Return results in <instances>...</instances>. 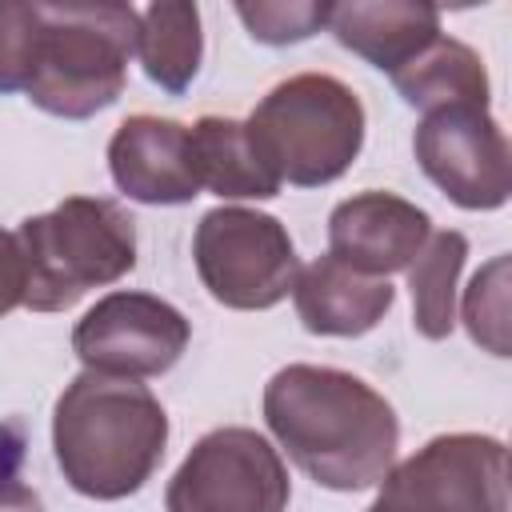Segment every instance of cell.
<instances>
[{
	"instance_id": "obj_1",
	"label": "cell",
	"mask_w": 512,
	"mask_h": 512,
	"mask_svg": "<svg viewBox=\"0 0 512 512\" xmlns=\"http://www.w3.org/2000/svg\"><path fill=\"white\" fill-rule=\"evenodd\" d=\"M264 424L288 460L332 492H360L396 464V408L360 376L288 364L264 384Z\"/></svg>"
},
{
	"instance_id": "obj_2",
	"label": "cell",
	"mask_w": 512,
	"mask_h": 512,
	"mask_svg": "<svg viewBox=\"0 0 512 512\" xmlns=\"http://www.w3.org/2000/svg\"><path fill=\"white\" fill-rule=\"evenodd\" d=\"M168 448V412L140 380L80 372L52 408V452L88 500L140 492Z\"/></svg>"
},
{
	"instance_id": "obj_3",
	"label": "cell",
	"mask_w": 512,
	"mask_h": 512,
	"mask_svg": "<svg viewBox=\"0 0 512 512\" xmlns=\"http://www.w3.org/2000/svg\"><path fill=\"white\" fill-rule=\"evenodd\" d=\"M40 36L24 96L64 120H88L116 104L136 56L140 12L128 4H36Z\"/></svg>"
},
{
	"instance_id": "obj_4",
	"label": "cell",
	"mask_w": 512,
	"mask_h": 512,
	"mask_svg": "<svg viewBox=\"0 0 512 512\" xmlns=\"http://www.w3.org/2000/svg\"><path fill=\"white\" fill-rule=\"evenodd\" d=\"M32 312H64L92 288L116 284L136 268V220L104 196H68L52 212L20 224Z\"/></svg>"
},
{
	"instance_id": "obj_5",
	"label": "cell",
	"mask_w": 512,
	"mask_h": 512,
	"mask_svg": "<svg viewBox=\"0 0 512 512\" xmlns=\"http://www.w3.org/2000/svg\"><path fill=\"white\" fill-rule=\"evenodd\" d=\"M244 124L280 184L288 180L296 188L340 180L364 148V104L328 72L280 80Z\"/></svg>"
},
{
	"instance_id": "obj_6",
	"label": "cell",
	"mask_w": 512,
	"mask_h": 512,
	"mask_svg": "<svg viewBox=\"0 0 512 512\" xmlns=\"http://www.w3.org/2000/svg\"><path fill=\"white\" fill-rule=\"evenodd\" d=\"M192 260L208 296L236 312H264L280 304L300 268L288 228L276 216L240 204L200 216Z\"/></svg>"
},
{
	"instance_id": "obj_7",
	"label": "cell",
	"mask_w": 512,
	"mask_h": 512,
	"mask_svg": "<svg viewBox=\"0 0 512 512\" xmlns=\"http://www.w3.org/2000/svg\"><path fill=\"white\" fill-rule=\"evenodd\" d=\"M364 512H508V448L496 436H432L392 464Z\"/></svg>"
},
{
	"instance_id": "obj_8",
	"label": "cell",
	"mask_w": 512,
	"mask_h": 512,
	"mask_svg": "<svg viewBox=\"0 0 512 512\" xmlns=\"http://www.w3.org/2000/svg\"><path fill=\"white\" fill-rule=\"evenodd\" d=\"M288 500V468L256 428L200 436L164 492L168 512H284Z\"/></svg>"
},
{
	"instance_id": "obj_9",
	"label": "cell",
	"mask_w": 512,
	"mask_h": 512,
	"mask_svg": "<svg viewBox=\"0 0 512 512\" xmlns=\"http://www.w3.org/2000/svg\"><path fill=\"white\" fill-rule=\"evenodd\" d=\"M416 164L424 176L460 208L492 212L512 192L508 136L484 104H448L424 112L412 136Z\"/></svg>"
},
{
	"instance_id": "obj_10",
	"label": "cell",
	"mask_w": 512,
	"mask_h": 512,
	"mask_svg": "<svg viewBox=\"0 0 512 512\" xmlns=\"http://www.w3.org/2000/svg\"><path fill=\"white\" fill-rule=\"evenodd\" d=\"M192 324L152 292H108L72 328V352L84 372L148 380L164 376L188 348Z\"/></svg>"
},
{
	"instance_id": "obj_11",
	"label": "cell",
	"mask_w": 512,
	"mask_h": 512,
	"mask_svg": "<svg viewBox=\"0 0 512 512\" xmlns=\"http://www.w3.org/2000/svg\"><path fill=\"white\" fill-rule=\"evenodd\" d=\"M428 236H432L428 212L380 188L340 200L328 216V256L380 280L404 272L420 256Z\"/></svg>"
},
{
	"instance_id": "obj_12",
	"label": "cell",
	"mask_w": 512,
	"mask_h": 512,
	"mask_svg": "<svg viewBox=\"0 0 512 512\" xmlns=\"http://www.w3.org/2000/svg\"><path fill=\"white\" fill-rule=\"evenodd\" d=\"M108 172L116 188L140 204H188L200 196L188 124L180 120L128 116L108 140Z\"/></svg>"
},
{
	"instance_id": "obj_13",
	"label": "cell",
	"mask_w": 512,
	"mask_h": 512,
	"mask_svg": "<svg viewBox=\"0 0 512 512\" xmlns=\"http://www.w3.org/2000/svg\"><path fill=\"white\" fill-rule=\"evenodd\" d=\"M292 304L312 336H364L396 304V288L380 276H364L336 256H316L296 268Z\"/></svg>"
},
{
	"instance_id": "obj_14",
	"label": "cell",
	"mask_w": 512,
	"mask_h": 512,
	"mask_svg": "<svg viewBox=\"0 0 512 512\" xmlns=\"http://www.w3.org/2000/svg\"><path fill=\"white\" fill-rule=\"evenodd\" d=\"M328 32L380 72H400L440 36V8L420 0H348L332 4Z\"/></svg>"
},
{
	"instance_id": "obj_15",
	"label": "cell",
	"mask_w": 512,
	"mask_h": 512,
	"mask_svg": "<svg viewBox=\"0 0 512 512\" xmlns=\"http://www.w3.org/2000/svg\"><path fill=\"white\" fill-rule=\"evenodd\" d=\"M188 152L200 192L208 188L220 200H272L280 192V176L264 160L244 120L200 116L188 124Z\"/></svg>"
},
{
	"instance_id": "obj_16",
	"label": "cell",
	"mask_w": 512,
	"mask_h": 512,
	"mask_svg": "<svg viewBox=\"0 0 512 512\" xmlns=\"http://www.w3.org/2000/svg\"><path fill=\"white\" fill-rule=\"evenodd\" d=\"M136 56L144 64V76L168 92L180 96L200 72L204 60V32H200V8L188 0H160L140 12L136 28Z\"/></svg>"
},
{
	"instance_id": "obj_17",
	"label": "cell",
	"mask_w": 512,
	"mask_h": 512,
	"mask_svg": "<svg viewBox=\"0 0 512 512\" xmlns=\"http://www.w3.org/2000/svg\"><path fill=\"white\" fill-rule=\"evenodd\" d=\"M392 88L400 92L404 104H412L420 112H436L448 104H484L488 108L484 60L468 44H460L444 32L420 56H412L400 72H392Z\"/></svg>"
},
{
	"instance_id": "obj_18",
	"label": "cell",
	"mask_w": 512,
	"mask_h": 512,
	"mask_svg": "<svg viewBox=\"0 0 512 512\" xmlns=\"http://www.w3.org/2000/svg\"><path fill=\"white\" fill-rule=\"evenodd\" d=\"M468 260V236L456 228L432 232L420 256L404 268L412 292V324L424 340H444L456 328V280Z\"/></svg>"
},
{
	"instance_id": "obj_19",
	"label": "cell",
	"mask_w": 512,
	"mask_h": 512,
	"mask_svg": "<svg viewBox=\"0 0 512 512\" xmlns=\"http://www.w3.org/2000/svg\"><path fill=\"white\" fill-rule=\"evenodd\" d=\"M464 324L484 352L508 356V256L488 260L472 276L464 292Z\"/></svg>"
},
{
	"instance_id": "obj_20",
	"label": "cell",
	"mask_w": 512,
	"mask_h": 512,
	"mask_svg": "<svg viewBox=\"0 0 512 512\" xmlns=\"http://www.w3.org/2000/svg\"><path fill=\"white\" fill-rule=\"evenodd\" d=\"M332 4L320 0H256V4H236V16L244 20L248 36L260 44H300L328 28Z\"/></svg>"
},
{
	"instance_id": "obj_21",
	"label": "cell",
	"mask_w": 512,
	"mask_h": 512,
	"mask_svg": "<svg viewBox=\"0 0 512 512\" xmlns=\"http://www.w3.org/2000/svg\"><path fill=\"white\" fill-rule=\"evenodd\" d=\"M40 36L36 4H0V92H24Z\"/></svg>"
},
{
	"instance_id": "obj_22",
	"label": "cell",
	"mask_w": 512,
	"mask_h": 512,
	"mask_svg": "<svg viewBox=\"0 0 512 512\" xmlns=\"http://www.w3.org/2000/svg\"><path fill=\"white\" fill-rule=\"evenodd\" d=\"M24 296H28V260H24L20 236L0 228V320L12 308H20Z\"/></svg>"
},
{
	"instance_id": "obj_23",
	"label": "cell",
	"mask_w": 512,
	"mask_h": 512,
	"mask_svg": "<svg viewBox=\"0 0 512 512\" xmlns=\"http://www.w3.org/2000/svg\"><path fill=\"white\" fill-rule=\"evenodd\" d=\"M0 512H44V500L20 480H0Z\"/></svg>"
}]
</instances>
